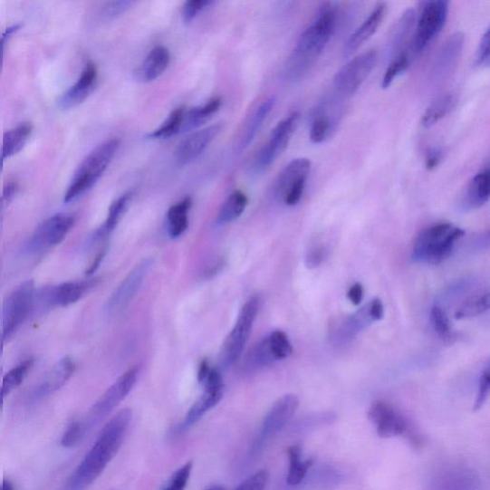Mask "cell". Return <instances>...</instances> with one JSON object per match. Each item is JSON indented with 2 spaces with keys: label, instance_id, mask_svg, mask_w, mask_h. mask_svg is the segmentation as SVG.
I'll list each match as a JSON object with an SVG mask.
<instances>
[{
  "label": "cell",
  "instance_id": "6da1fadb",
  "mask_svg": "<svg viewBox=\"0 0 490 490\" xmlns=\"http://www.w3.org/2000/svg\"><path fill=\"white\" fill-rule=\"evenodd\" d=\"M131 419V411L117 413L101 431L97 441L74 471L65 490H84L102 475L120 451Z\"/></svg>",
  "mask_w": 490,
  "mask_h": 490
},
{
  "label": "cell",
  "instance_id": "7a4b0ae2",
  "mask_svg": "<svg viewBox=\"0 0 490 490\" xmlns=\"http://www.w3.org/2000/svg\"><path fill=\"white\" fill-rule=\"evenodd\" d=\"M336 27V11L331 4L319 8L313 23L303 32L286 63V75L298 81L312 70L333 36Z\"/></svg>",
  "mask_w": 490,
  "mask_h": 490
},
{
  "label": "cell",
  "instance_id": "3957f363",
  "mask_svg": "<svg viewBox=\"0 0 490 490\" xmlns=\"http://www.w3.org/2000/svg\"><path fill=\"white\" fill-rule=\"evenodd\" d=\"M465 231L449 223H438L422 230L412 249L413 261L419 264H438L446 261Z\"/></svg>",
  "mask_w": 490,
  "mask_h": 490
},
{
  "label": "cell",
  "instance_id": "277c9868",
  "mask_svg": "<svg viewBox=\"0 0 490 490\" xmlns=\"http://www.w3.org/2000/svg\"><path fill=\"white\" fill-rule=\"evenodd\" d=\"M120 141L112 139L98 145L78 167L73 178L67 188L64 201L66 204L75 200L90 191L98 180L108 170L112 162Z\"/></svg>",
  "mask_w": 490,
  "mask_h": 490
},
{
  "label": "cell",
  "instance_id": "5b68a950",
  "mask_svg": "<svg viewBox=\"0 0 490 490\" xmlns=\"http://www.w3.org/2000/svg\"><path fill=\"white\" fill-rule=\"evenodd\" d=\"M448 13L449 3L446 0H434L420 5L411 44L412 55L418 56L426 52L444 29Z\"/></svg>",
  "mask_w": 490,
  "mask_h": 490
},
{
  "label": "cell",
  "instance_id": "8992f818",
  "mask_svg": "<svg viewBox=\"0 0 490 490\" xmlns=\"http://www.w3.org/2000/svg\"><path fill=\"white\" fill-rule=\"evenodd\" d=\"M368 418L376 427L380 437H408L413 446H420V437L415 431L410 420L393 404L378 400L371 404Z\"/></svg>",
  "mask_w": 490,
  "mask_h": 490
},
{
  "label": "cell",
  "instance_id": "52a82bcc",
  "mask_svg": "<svg viewBox=\"0 0 490 490\" xmlns=\"http://www.w3.org/2000/svg\"><path fill=\"white\" fill-rule=\"evenodd\" d=\"M377 62V53L370 50L344 64L333 78L334 96L343 99L356 93L373 72Z\"/></svg>",
  "mask_w": 490,
  "mask_h": 490
},
{
  "label": "cell",
  "instance_id": "ba28073f",
  "mask_svg": "<svg viewBox=\"0 0 490 490\" xmlns=\"http://www.w3.org/2000/svg\"><path fill=\"white\" fill-rule=\"evenodd\" d=\"M311 168L310 159L305 158L293 159L287 164L276 179L275 197L286 207L298 205L305 192Z\"/></svg>",
  "mask_w": 490,
  "mask_h": 490
},
{
  "label": "cell",
  "instance_id": "9c48e42d",
  "mask_svg": "<svg viewBox=\"0 0 490 490\" xmlns=\"http://www.w3.org/2000/svg\"><path fill=\"white\" fill-rule=\"evenodd\" d=\"M260 309L258 296L250 298L243 307L238 320L229 333L222 351V361L225 367H230L240 360L246 346L253 325Z\"/></svg>",
  "mask_w": 490,
  "mask_h": 490
},
{
  "label": "cell",
  "instance_id": "30bf717a",
  "mask_svg": "<svg viewBox=\"0 0 490 490\" xmlns=\"http://www.w3.org/2000/svg\"><path fill=\"white\" fill-rule=\"evenodd\" d=\"M35 283L29 280L14 290L4 303V342L22 326L35 305Z\"/></svg>",
  "mask_w": 490,
  "mask_h": 490
},
{
  "label": "cell",
  "instance_id": "8fae6325",
  "mask_svg": "<svg viewBox=\"0 0 490 490\" xmlns=\"http://www.w3.org/2000/svg\"><path fill=\"white\" fill-rule=\"evenodd\" d=\"M140 369L134 367L118 379L107 392L93 405L87 421L82 422L87 431L97 422L111 413L130 393L135 383L138 382Z\"/></svg>",
  "mask_w": 490,
  "mask_h": 490
},
{
  "label": "cell",
  "instance_id": "7c38bea8",
  "mask_svg": "<svg viewBox=\"0 0 490 490\" xmlns=\"http://www.w3.org/2000/svg\"><path fill=\"white\" fill-rule=\"evenodd\" d=\"M76 218L69 214L49 217L33 233L27 244L30 253H40L61 244L74 227Z\"/></svg>",
  "mask_w": 490,
  "mask_h": 490
},
{
  "label": "cell",
  "instance_id": "4fadbf2b",
  "mask_svg": "<svg viewBox=\"0 0 490 490\" xmlns=\"http://www.w3.org/2000/svg\"><path fill=\"white\" fill-rule=\"evenodd\" d=\"M300 115L293 112L274 129L267 143L260 150L255 166L257 171H264L283 153L292 140L299 123Z\"/></svg>",
  "mask_w": 490,
  "mask_h": 490
},
{
  "label": "cell",
  "instance_id": "5bb4252c",
  "mask_svg": "<svg viewBox=\"0 0 490 490\" xmlns=\"http://www.w3.org/2000/svg\"><path fill=\"white\" fill-rule=\"evenodd\" d=\"M153 264L154 260L147 258L132 268L108 302L107 311L110 315L120 313L129 306V303L141 289V285Z\"/></svg>",
  "mask_w": 490,
  "mask_h": 490
},
{
  "label": "cell",
  "instance_id": "9a60e30c",
  "mask_svg": "<svg viewBox=\"0 0 490 490\" xmlns=\"http://www.w3.org/2000/svg\"><path fill=\"white\" fill-rule=\"evenodd\" d=\"M298 407L299 399L293 394L283 396L274 404L263 421L260 434L255 445V452L286 426Z\"/></svg>",
  "mask_w": 490,
  "mask_h": 490
},
{
  "label": "cell",
  "instance_id": "2e32d148",
  "mask_svg": "<svg viewBox=\"0 0 490 490\" xmlns=\"http://www.w3.org/2000/svg\"><path fill=\"white\" fill-rule=\"evenodd\" d=\"M206 391L193 405L183 421L182 427L187 428L196 424L209 410L222 400L225 393V384L221 374L211 369L205 381Z\"/></svg>",
  "mask_w": 490,
  "mask_h": 490
},
{
  "label": "cell",
  "instance_id": "e0dca14e",
  "mask_svg": "<svg viewBox=\"0 0 490 490\" xmlns=\"http://www.w3.org/2000/svg\"><path fill=\"white\" fill-rule=\"evenodd\" d=\"M465 44L462 32L454 33L447 38L436 55L431 71L433 82H441L447 78L457 65Z\"/></svg>",
  "mask_w": 490,
  "mask_h": 490
},
{
  "label": "cell",
  "instance_id": "ac0fdd59",
  "mask_svg": "<svg viewBox=\"0 0 490 490\" xmlns=\"http://www.w3.org/2000/svg\"><path fill=\"white\" fill-rule=\"evenodd\" d=\"M337 97L324 100L315 110L310 129V139L313 144L328 140L340 121V111L336 110Z\"/></svg>",
  "mask_w": 490,
  "mask_h": 490
},
{
  "label": "cell",
  "instance_id": "d6986e66",
  "mask_svg": "<svg viewBox=\"0 0 490 490\" xmlns=\"http://www.w3.org/2000/svg\"><path fill=\"white\" fill-rule=\"evenodd\" d=\"M223 128V124L217 123L189 135L177 148L175 153L176 161L179 165H185L198 158L214 141Z\"/></svg>",
  "mask_w": 490,
  "mask_h": 490
},
{
  "label": "cell",
  "instance_id": "ffe728a7",
  "mask_svg": "<svg viewBox=\"0 0 490 490\" xmlns=\"http://www.w3.org/2000/svg\"><path fill=\"white\" fill-rule=\"evenodd\" d=\"M98 80L97 65L89 62L73 86L60 99L62 110H72L82 104L94 91Z\"/></svg>",
  "mask_w": 490,
  "mask_h": 490
},
{
  "label": "cell",
  "instance_id": "44dd1931",
  "mask_svg": "<svg viewBox=\"0 0 490 490\" xmlns=\"http://www.w3.org/2000/svg\"><path fill=\"white\" fill-rule=\"evenodd\" d=\"M387 9L388 6L385 3L378 4L362 24L351 34L343 47V55L345 58L357 53L363 44L375 35L385 19Z\"/></svg>",
  "mask_w": 490,
  "mask_h": 490
},
{
  "label": "cell",
  "instance_id": "7402d4cb",
  "mask_svg": "<svg viewBox=\"0 0 490 490\" xmlns=\"http://www.w3.org/2000/svg\"><path fill=\"white\" fill-rule=\"evenodd\" d=\"M416 21L415 11L408 9L393 27L388 43L389 55L392 59L404 53H411Z\"/></svg>",
  "mask_w": 490,
  "mask_h": 490
},
{
  "label": "cell",
  "instance_id": "603a6c76",
  "mask_svg": "<svg viewBox=\"0 0 490 490\" xmlns=\"http://www.w3.org/2000/svg\"><path fill=\"white\" fill-rule=\"evenodd\" d=\"M91 286V282H67L43 291L41 297L48 307H67L77 303Z\"/></svg>",
  "mask_w": 490,
  "mask_h": 490
},
{
  "label": "cell",
  "instance_id": "cb8c5ba5",
  "mask_svg": "<svg viewBox=\"0 0 490 490\" xmlns=\"http://www.w3.org/2000/svg\"><path fill=\"white\" fill-rule=\"evenodd\" d=\"M276 100L275 96L266 98L264 102L247 117L235 146V150L238 151L239 154L243 153V151L255 141L256 135L267 120L268 115L274 109Z\"/></svg>",
  "mask_w": 490,
  "mask_h": 490
},
{
  "label": "cell",
  "instance_id": "d4e9b609",
  "mask_svg": "<svg viewBox=\"0 0 490 490\" xmlns=\"http://www.w3.org/2000/svg\"><path fill=\"white\" fill-rule=\"evenodd\" d=\"M489 178L488 167L472 178L461 200V208L464 211L476 210L486 204L489 199Z\"/></svg>",
  "mask_w": 490,
  "mask_h": 490
},
{
  "label": "cell",
  "instance_id": "484cf974",
  "mask_svg": "<svg viewBox=\"0 0 490 490\" xmlns=\"http://www.w3.org/2000/svg\"><path fill=\"white\" fill-rule=\"evenodd\" d=\"M75 363L70 357L62 359L48 371L35 392L36 399H43L58 391L73 375Z\"/></svg>",
  "mask_w": 490,
  "mask_h": 490
},
{
  "label": "cell",
  "instance_id": "4316f807",
  "mask_svg": "<svg viewBox=\"0 0 490 490\" xmlns=\"http://www.w3.org/2000/svg\"><path fill=\"white\" fill-rule=\"evenodd\" d=\"M171 62V53L167 47L157 46L148 54L139 67L135 77L141 82H150L159 78Z\"/></svg>",
  "mask_w": 490,
  "mask_h": 490
},
{
  "label": "cell",
  "instance_id": "83f0119b",
  "mask_svg": "<svg viewBox=\"0 0 490 490\" xmlns=\"http://www.w3.org/2000/svg\"><path fill=\"white\" fill-rule=\"evenodd\" d=\"M32 130L31 124L22 123L5 133L0 162L4 163L5 159L21 153L31 137Z\"/></svg>",
  "mask_w": 490,
  "mask_h": 490
},
{
  "label": "cell",
  "instance_id": "f1b7e54d",
  "mask_svg": "<svg viewBox=\"0 0 490 490\" xmlns=\"http://www.w3.org/2000/svg\"><path fill=\"white\" fill-rule=\"evenodd\" d=\"M222 107L221 98H213L206 105L186 110L182 132L198 129L211 120V117Z\"/></svg>",
  "mask_w": 490,
  "mask_h": 490
},
{
  "label": "cell",
  "instance_id": "f546056e",
  "mask_svg": "<svg viewBox=\"0 0 490 490\" xmlns=\"http://www.w3.org/2000/svg\"><path fill=\"white\" fill-rule=\"evenodd\" d=\"M456 101L457 100L452 94H445L434 100L421 117L422 127L430 129L444 120L455 108Z\"/></svg>",
  "mask_w": 490,
  "mask_h": 490
},
{
  "label": "cell",
  "instance_id": "4dcf8cb0",
  "mask_svg": "<svg viewBox=\"0 0 490 490\" xmlns=\"http://www.w3.org/2000/svg\"><path fill=\"white\" fill-rule=\"evenodd\" d=\"M191 207L192 199L186 197L168 209L167 217L168 234H170L171 238H178L188 228V214Z\"/></svg>",
  "mask_w": 490,
  "mask_h": 490
},
{
  "label": "cell",
  "instance_id": "1f68e13d",
  "mask_svg": "<svg viewBox=\"0 0 490 490\" xmlns=\"http://www.w3.org/2000/svg\"><path fill=\"white\" fill-rule=\"evenodd\" d=\"M290 467L287 473L286 483L291 486L300 485L306 478L309 470L314 465L313 459L302 460V450L299 446H292L287 449Z\"/></svg>",
  "mask_w": 490,
  "mask_h": 490
},
{
  "label": "cell",
  "instance_id": "d6a6232c",
  "mask_svg": "<svg viewBox=\"0 0 490 490\" xmlns=\"http://www.w3.org/2000/svg\"><path fill=\"white\" fill-rule=\"evenodd\" d=\"M248 198L242 191L233 192L224 202L216 217V223L221 226L228 225L239 218L245 212Z\"/></svg>",
  "mask_w": 490,
  "mask_h": 490
},
{
  "label": "cell",
  "instance_id": "836d02e7",
  "mask_svg": "<svg viewBox=\"0 0 490 490\" xmlns=\"http://www.w3.org/2000/svg\"><path fill=\"white\" fill-rule=\"evenodd\" d=\"M132 194L127 193L121 196L120 198L115 199L110 209L105 225L101 227L95 235L96 239L105 238L109 234H110L118 223L120 222L121 217L127 211L130 202L131 200Z\"/></svg>",
  "mask_w": 490,
  "mask_h": 490
},
{
  "label": "cell",
  "instance_id": "e575fe53",
  "mask_svg": "<svg viewBox=\"0 0 490 490\" xmlns=\"http://www.w3.org/2000/svg\"><path fill=\"white\" fill-rule=\"evenodd\" d=\"M185 112L184 107L174 110L159 129L149 133L148 138L150 139H168L181 133Z\"/></svg>",
  "mask_w": 490,
  "mask_h": 490
},
{
  "label": "cell",
  "instance_id": "d590c367",
  "mask_svg": "<svg viewBox=\"0 0 490 490\" xmlns=\"http://www.w3.org/2000/svg\"><path fill=\"white\" fill-rule=\"evenodd\" d=\"M272 350H270L267 337L251 350L245 359L246 371H255L275 362Z\"/></svg>",
  "mask_w": 490,
  "mask_h": 490
},
{
  "label": "cell",
  "instance_id": "8d00e7d4",
  "mask_svg": "<svg viewBox=\"0 0 490 490\" xmlns=\"http://www.w3.org/2000/svg\"><path fill=\"white\" fill-rule=\"evenodd\" d=\"M489 309V293L481 292L468 297L456 311L455 317L466 319L478 316Z\"/></svg>",
  "mask_w": 490,
  "mask_h": 490
},
{
  "label": "cell",
  "instance_id": "74e56055",
  "mask_svg": "<svg viewBox=\"0 0 490 490\" xmlns=\"http://www.w3.org/2000/svg\"><path fill=\"white\" fill-rule=\"evenodd\" d=\"M411 53H404L391 59L381 80V88L387 90L392 86L395 80L409 69Z\"/></svg>",
  "mask_w": 490,
  "mask_h": 490
},
{
  "label": "cell",
  "instance_id": "f35d334b",
  "mask_svg": "<svg viewBox=\"0 0 490 490\" xmlns=\"http://www.w3.org/2000/svg\"><path fill=\"white\" fill-rule=\"evenodd\" d=\"M431 323L439 337L447 343H452L455 341L456 333L453 332L449 318L446 311L436 305L431 310Z\"/></svg>",
  "mask_w": 490,
  "mask_h": 490
},
{
  "label": "cell",
  "instance_id": "ab89813d",
  "mask_svg": "<svg viewBox=\"0 0 490 490\" xmlns=\"http://www.w3.org/2000/svg\"><path fill=\"white\" fill-rule=\"evenodd\" d=\"M267 340L276 361L283 360L293 353V345L285 332L275 331L267 336Z\"/></svg>",
  "mask_w": 490,
  "mask_h": 490
},
{
  "label": "cell",
  "instance_id": "60d3db41",
  "mask_svg": "<svg viewBox=\"0 0 490 490\" xmlns=\"http://www.w3.org/2000/svg\"><path fill=\"white\" fill-rule=\"evenodd\" d=\"M33 363V360H27L19 366L12 369L5 377L2 390L5 397L9 395L14 388L19 387L23 383Z\"/></svg>",
  "mask_w": 490,
  "mask_h": 490
},
{
  "label": "cell",
  "instance_id": "b9f144b4",
  "mask_svg": "<svg viewBox=\"0 0 490 490\" xmlns=\"http://www.w3.org/2000/svg\"><path fill=\"white\" fill-rule=\"evenodd\" d=\"M213 4L214 2H210V0H190V2H186L183 5L181 11L184 24H191L199 13L206 10Z\"/></svg>",
  "mask_w": 490,
  "mask_h": 490
},
{
  "label": "cell",
  "instance_id": "7bdbcfd3",
  "mask_svg": "<svg viewBox=\"0 0 490 490\" xmlns=\"http://www.w3.org/2000/svg\"><path fill=\"white\" fill-rule=\"evenodd\" d=\"M192 469V462L185 464L175 473L164 488L167 490H185L186 486L188 485Z\"/></svg>",
  "mask_w": 490,
  "mask_h": 490
},
{
  "label": "cell",
  "instance_id": "ee69618b",
  "mask_svg": "<svg viewBox=\"0 0 490 490\" xmlns=\"http://www.w3.org/2000/svg\"><path fill=\"white\" fill-rule=\"evenodd\" d=\"M84 434H86V430H84L82 422L74 420L64 432L61 445L67 448L73 447L81 442Z\"/></svg>",
  "mask_w": 490,
  "mask_h": 490
},
{
  "label": "cell",
  "instance_id": "f6af8a7d",
  "mask_svg": "<svg viewBox=\"0 0 490 490\" xmlns=\"http://www.w3.org/2000/svg\"><path fill=\"white\" fill-rule=\"evenodd\" d=\"M268 472L263 469L248 477L235 490H264L268 483Z\"/></svg>",
  "mask_w": 490,
  "mask_h": 490
},
{
  "label": "cell",
  "instance_id": "bcb514c9",
  "mask_svg": "<svg viewBox=\"0 0 490 490\" xmlns=\"http://www.w3.org/2000/svg\"><path fill=\"white\" fill-rule=\"evenodd\" d=\"M489 387H490V370H489V366L487 365L485 369L482 371V374L480 377L478 396L475 403V411H478L484 407V404L487 400V398L489 395Z\"/></svg>",
  "mask_w": 490,
  "mask_h": 490
},
{
  "label": "cell",
  "instance_id": "7dc6e473",
  "mask_svg": "<svg viewBox=\"0 0 490 490\" xmlns=\"http://www.w3.org/2000/svg\"><path fill=\"white\" fill-rule=\"evenodd\" d=\"M476 66L480 69H487L490 62L489 55V29H487L479 43V47L476 54Z\"/></svg>",
  "mask_w": 490,
  "mask_h": 490
},
{
  "label": "cell",
  "instance_id": "c3c4849f",
  "mask_svg": "<svg viewBox=\"0 0 490 490\" xmlns=\"http://www.w3.org/2000/svg\"><path fill=\"white\" fill-rule=\"evenodd\" d=\"M132 5V2H126V0H123V2L109 3L104 7L102 13L103 19L107 21L113 20L117 18V16L124 14Z\"/></svg>",
  "mask_w": 490,
  "mask_h": 490
},
{
  "label": "cell",
  "instance_id": "681fc988",
  "mask_svg": "<svg viewBox=\"0 0 490 490\" xmlns=\"http://www.w3.org/2000/svg\"><path fill=\"white\" fill-rule=\"evenodd\" d=\"M328 256V249L322 245H318L308 252L306 264L311 268H315L322 264Z\"/></svg>",
  "mask_w": 490,
  "mask_h": 490
},
{
  "label": "cell",
  "instance_id": "f907efd6",
  "mask_svg": "<svg viewBox=\"0 0 490 490\" xmlns=\"http://www.w3.org/2000/svg\"><path fill=\"white\" fill-rule=\"evenodd\" d=\"M443 150L439 148H431L426 154V168L428 171L434 170L443 161Z\"/></svg>",
  "mask_w": 490,
  "mask_h": 490
},
{
  "label": "cell",
  "instance_id": "816d5d0a",
  "mask_svg": "<svg viewBox=\"0 0 490 490\" xmlns=\"http://www.w3.org/2000/svg\"><path fill=\"white\" fill-rule=\"evenodd\" d=\"M368 312L371 320L379 321L383 318L384 314V308L383 303L380 299L376 298L373 301H371L369 305L367 306Z\"/></svg>",
  "mask_w": 490,
  "mask_h": 490
},
{
  "label": "cell",
  "instance_id": "f5cc1de1",
  "mask_svg": "<svg viewBox=\"0 0 490 490\" xmlns=\"http://www.w3.org/2000/svg\"><path fill=\"white\" fill-rule=\"evenodd\" d=\"M364 297L363 286L360 283H356L350 287L348 298L354 306L360 305Z\"/></svg>",
  "mask_w": 490,
  "mask_h": 490
},
{
  "label": "cell",
  "instance_id": "db71d44e",
  "mask_svg": "<svg viewBox=\"0 0 490 490\" xmlns=\"http://www.w3.org/2000/svg\"><path fill=\"white\" fill-rule=\"evenodd\" d=\"M19 28L20 25H14L13 27H10L5 32L4 35L0 37V67H2L4 62L5 43L7 40L12 36V34Z\"/></svg>",
  "mask_w": 490,
  "mask_h": 490
},
{
  "label": "cell",
  "instance_id": "11a10c76",
  "mask_svg": "<svg viewBox=\"0 0 490 490\" xmlns=\"http://www.w3.org/2000/svg\"><path fill=\"white\" fill-rule=\"evenodd\" d=\"M16 192H18V184L12 181L6 183L2 197L5 204H9V202L14 197Z\"/></svg>",
  "mask_w": 490,
  "mask_h": 490
},
{
  "label": "cell",
  "instance_id": "9f6ffc18",
  "mask_svg": "<svg viewBox=\"0 0 490 490\" xmlns=\"http://www.w3.org/2000/svg\"><path fill=\"white\" fill-rule=\"evenodd\" d=\"M105 252H100L99 255L96 256L94 261L90 265L89 269L87 270V274L91 275L93 273L96 272L97 268L99 267L100 264L102 263V260L104 259Z\"/></svg>",
  "mask_w": 490,
  "mask_h": 490
},
{
  "label": "cell",
  "instance_id": "6f0895ef",
  "mask_svg": "<svg viewBox=\"0 0 490 490\" xmlns=\"http://www.w3.org/2000/svg\"><path fill=\"white\" fill-rule=\"evenodd\" d=\"M211 368L209 367L207 361H204L200 364L199 370H198V380L199 382H204L206 378L207 377L209 370Z\"/></svg>",
  "mask_w": 490,
  "mask_h": 490
},
{
  "label": "cell",
  "instance_id": "680465c9",
  "mask_svg": "<svg viewBox=\"0 0 490 490\" xmlns=\"http://www.w3.org/2000/svg\"><path fill=\"white\" fill-rule=\"evenodd\" d=\"M2 487L3 490H14L13 484L8 480L4 481Z\"/></svg>",
  "mask_w": 490,
  "mask_h": 490
},
{
  "label": "cell",
  "instance_id": "91938a15",
  "mask_svg": "<svg viewBox=\"0 0 490 490\" xmlns=\"http://www.w3.org/2000/svg\"><path fill=\"white\" fill-rule=\"evenodd\" d=\"M5 394L2 390V389H0V410H2L3 407H4V400H5Z\"/></svg>",
  "mask_w": 490,
  "mask_h": 490
},
{
  "label": "cell",
  "instance_id": "94428289",
  "mask_svg": "<svg viewBox=\"0 0 490 490\" xmlns=\"http://www.w3.org/2000/svg\"><path fill=\"white\" fill-rule=\"evenodd\" d=\"M207 490H226V488L223 485H217L211 486Z\"/></svg>",
  "mask_w": 490,
  "mask_h": 490
},
{
  "label": "cell",
  "instance_id": "6125c7cd",
  "mask_svg": "<svg viewBox=\"0 0 490 490\" xmlns=\"http://www.w3.org/2000/svg\"><path fill=\"white\" fill-rule=\"evenodd\" d=\"M3 370H4V369L0 368V377H2V375H3Z\"/></svg>",
  "mask_w": 490,
  "mask_h": 490
},
{
  "label": "cell",
  "instance_id": "be15d7a7",
  "mask_svg": "<svg viewBox=\"0 0 490 490\" xmlns=\"http://www.w3.org/2000/svg\"><path fill=\"white\" fill-rule=\"evenodd\" d=\"M0 490H3V487H2V485H0Z\"/></svg>",
  "mask_w": 490,
  "mask_h": 490
},
{
  "label": "cell",
  "instance_id": "e7e4bbea",
  "mask_svg": "<svg viewBox=\"0 0 490 490\" xmlns=\"http://www.w3.org/2000/svg\"><path fill=\"white\" fill-rule=\"evenodd\" d=\"M163 490H167L166 488H164Z\"/></svg>",
  "mask_w": 490,
  "mask_h": 490
}]
</instances>
